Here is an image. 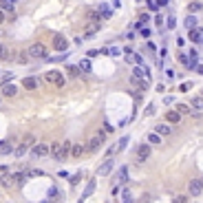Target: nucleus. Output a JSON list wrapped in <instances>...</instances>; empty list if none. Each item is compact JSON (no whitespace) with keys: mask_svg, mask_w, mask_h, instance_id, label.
<instances>
[{"mask_svg":"<svg viewBox=\"0 0 203 203\" xmlns=\"http://www.w3.org/2000/svg\"><path fill=\"white\" fill-rule=\"evenodd\" d=\"M183 24H186L188 29H194V27H197V18H194V13H192V16H188L186 20H183Z\"/></svg>","mask_w":203,"mask_h":203,"instance_id":"nucleus-28","label":"nucleus"},{"mask_svg":"<svg viewBox=\"0 0 203 203\" xmlns=\"http://www.w3.org/2000/svg\"><path fill=\"white\" fill-rule=\"evenodd\" d=\"M0 93H2L5 97H16V95H18V86H16V84H9V82H5L2 88H0Z\"/></svg>","mask_w":203,"mask_h":203,"instance_id":"nucleus-12","label":"nucleus"},{"mask_svg":"<svg viewBox=\"0 0 203 203\" xmlns=\"http://www.w3.org/2000/svg\"><path fill=\"white\" fill-rule=\"evenodd\" d=\"M190 40L194 44H203V29H190Z\"/></svg>","mask_w":203,"mask_h":203,"instance_id":"nucleus-14","label":"nucleus"},{"mask_svg":"<svg viewBox=\"0 0 203 203\" xmlns=\"http://www.w3.org/2000/svg\"><path fill=\"white\" fill-rule=\"evenodd\" d=\"M122 201H133V194L128 188H124V192H122Z\"/></svg>","mask_w":203,"mask_h":203,"instance_id":"nucleus-34","label":"nucleus"},{"mask_svg":"<svg viewBox=\"0 0 203 203\" xmlns=\"http://www.w3.org/2000/svg\"><path fill=\"white\" fill-rule=\"evenodd\" d=\"M53 49L55 51H60V53H66L69 51V40L64 38V35H53Z\"/></svg>","mask_w":203,"mask_h":203,"instance_id":"nucleus-7","label":"nucleus"},{"mask_svg":"<svg viewBox=\"0 0 203 203\" xmlns=\"http://www.w3.org/2000/svg\"><path fill=\"white\" fill-rule=\"evenodd\" d=\"M197 71H199V73H201V75H203V66H197Z\"/></svg>","mask_w":203,"mask_h":203,"instance_id":"nucleus-43","label":"nucleus"},{"mask_svg":"<svg viewBox=\"0 0 203 203\" xmlns=\"http://www.w3.org/2000/svg\"><path fill=\"white\" fill-rule=\"evenodd\" d=\"M179 62H181L186 69H194V64L190 62V58H188V55H183V53H179Z\"/></svg>","mask_w":203,"mask_h":203,"instance_id":"nucleus-26","label":"nucleus"},{"mask_svg":"<svg viewBox=\"0 0 203 203\" xmlns=\"http://www.w3.org/2000/svg\"><path fill=\"white\" fill-rule=\"evenodd\" d=\"M0 9H2V11H13L16 0H0Z\"/></svg>","mask_w":203,"mask_h":203,"instance_id":"nucleus-21","label":"nucleus"},{"mask_svg":"<svg viewBox=\"0 0 203 203\" xmlns=\"http://www.w3.org/2000/svg\"><path fill=\"white\" fill-rule=\"evenodd\" d=\"M188 11H190V13H199V11H203V7H201L199 0H192V2L188 5Z\"/></svg>","mask_w":203,"mask_h":203,"instance_id":"nucleus-23","label":"nucleus"},{"mask_svg":"<svg viewBox=\"0 0 203 203\" xmlns=\"http://www.w3.org/2000/svg\"><path fill=\"white\" fill-rule=\"evenodd\" d=\"M113 16V11H110L108 5H99V18H110Z\"/></svg>","mask_w":203,"mask_h":203,"instance_id":"nucleus-25","label":"nucleus"},{"mask_svg":"<svg viewBox=\"0 0 203 203\" xmlns=\"http://www.w3.org/2000/svg\"><path fill=\"white\" fill-rule=\"evenodd\" d=\"M91 69H93V66H91V60H88V58L80 62V71H82V73H91Z\"/></svg>","mask_w":203,"mask_h":203,"instance_id":"nucleus-27","label":"nucleus"},{"mask_svg":"<svg viewBox=\"0 0 203 203\" xmlns=\"http://www.w3.org/2000/svg\"><path fill=\"white\" fill-rule=\"evenodd\" d=\"M166 122L168 124H179L181 122V113L179 110H168V113H166Z\"/></svg>","mask_w":203,"mask_h":203,"instance_id":"nucleus-16","label":"nucleus"},{"mask_svg":"<svg viewBox=\"0 0 203 203\" xmlns=\"http://www.w3.org/2000/svg\"><path fill=\"white\" fill-rule=\"evenodd\" d=\"M110 172H113V157H106V161H104V163H99L97 174H99V177H108Z\"/></svg>","mask_w":203,"mask_h":203,"instance_id":"nucleus-10","label":"nucleus"},{"mask_svg":"<svg viewBox=\"0 0 203 203\" xmlns=\"http://www.w3.org/2000/svg\"><path fill=\"white\" fill-rule=\"evenodd\" d=\"M174 110H179L181 115H190V113H192L190 106H186V104H177V108H174Z\"/></svg>","mask_w":203,"mask_h":203,"instance_id":"nucleus-29","label":"nucleus"},{"mask_svg":"<svg viewBox=\"0 0 203 203\" xmlns=\"http://www.w3.org/2000/svg\"><path fill=\"white\" fill-rule=\"evenodd\" d=\"M31 155L33 157H47V155H51V146H47V144H33L31 146Z\"/></svg>","mask_w":203,"mask_h":203,"instance_id":"nucleus-9","label":"nucleus"},{"mask_svg":"<svg viewBox=\"0 0 203 203\" xmlns=\"http://www.w3.org/2000/svg\"><path fill=\"white\" fill-rule=\"evenodd\" d=\"M13 60H16L18 64H29V60H31V55H29V51H18Z\"/></svg>","mask_w":203,"mask_h":203,"instance_id":"nucleus-18","label":"nucleus"},{"mask_svg":"<svg viewBox=\"0 0 203 203\" xmlns=\"http://www.w3.org/2000/svg\"><path fill=\"white\" fill-rule=\"evenodd\" d=\"M95 188H97V181H95V179H88V183H86L84 192H82V201H86L91 194H93V192H95Z\"/></svg>","mask_w":203,"mask_h":203,"instance_id":"nucleus-13","label":"nucleus"},{"mask_svg":"<svg viewBox=\"0 0 203 203\" xmlns=\"http://www.w3.org/2000/svg\"><path fill=\"white\" fill-rule=\"evenodd\" d=\"M150 157V144H139L135 150V161L137 163H144L146 159Z\"/></svg>","mask_w":203,"mask_h":203,"instance_id":"nucleus-5","label":"nucleus"},{"mask_svg":"<svg viewBox=\"0 0 203 203\" xmlns=\"http://www.w3.org/2000/svg\"><path fill=\"white\" fill-rule=\"evenodd\" d=\"M0 155H13L11 141H0Z\"/></svg>","mask_w":203,"mask_h":203,"instance_id":"nucleus-20","label":"nucleus"},{"mask_svg":"<svg viewBox=\"0 0 203 203\" xmlns=\"http://www.w3.org/2000/svg\"><path fill=\"white\" fill-rule=\"evenodd\" d=\"M13 58H16V53H9V49L0 42V60H13Z\"/></svg>","mask_w":203,"mask_h":203,"instance_id":"nucleus-19","label":"nucleus"},{"mask_svg":"<svg viewBox=\"0 0 203 203\" xmlns=\"http://www.w3.org/2000/svg\"><path fill=\"white\" fill-rule=\"evenodd\" d=\"M29 55L35 58V60H44V58H47V47H44L42 42H35V44L29 47Z\"/></svg>","mask_w":203,"mask_h":203,"instance_id":"nucleus-6","label":"nucleus"},{"mask_svg":"<svg viewBox=\"0 0 203 203\" xmlns=\"http://www.w3.org/2000/svg\"><path fill=\"white\" fill-rule=\"evenodd\" d=\"M157 133H159L161 137H166V135H170V124L166 122V124H157V128H155Z\"/></svg>","mask_w":203,"mask_h":203,"instance_id":"nucleus-22","label":"nucleus"},{"mask_svg":"<svg viewBox=\"0 0 203 203\" xmlns=\"http://www.w3.org/2000/svg\"><path fill=\"white\" fill-rule=\"evenodd\" d=\"M115 152H117V144H115V146H110V148L106 150V157H113Z\"/></svg>","mask_w":203,"mask_h":203,"instance_id":"nucleus-37","label":"nucleus"},{"mask_svg":"<svg viewBox=\"0 0 203 203\" xmlns=\"http://www.w3.org/2000/svg\"><path fill=\"white\" fill-rule=\"evenodd\" d=\"M174 27H177V18L170 13V16H168V29H174Z\"/></svg>","mask_w":203,"mask_h":203,"instance_id":"nucleus-35","label":"nucleus"},{"mask_svg":"<svg viewBox=\"0 0 203 203\" xmlns=\"http://www.w3.org/2000/svg\"><path fill=\"white\" fill-rule=\"evenodd\" d=\"M104 141H106V130H97V133L88 139V144H86V152H88V155L97 152L102 146H104Z\"/></svg>","mask_w":203,"mask_h":203,"instance_id":"nucleus-2","label":"nucleus"},{"mask_svg":"<svg viewBox=\"0 0 203 203\" xmlns=\"http://www.w3.org/2000/svg\"><path fill=\"white\" fill-rule=\"evenodd\" d=\"M137 2H139V0H137Z\"/></svg>","mask_w":203,"mask_h":203,"instance_id":"nucleus-44","label":"nucleus"},{"mask_svg":"<svg viewBox=\"0 0 203 203\" xmlns=\"http://www.w3.org/2000/svg\"><path fill=\"white\" fill-rule=\"evenodd\" d=\"M44 80H47L49 84L58 86V88H62L64 84H66V80H64V75L60 71H47V73H44Z\"/></svg>","mask_w":203,"mask_h":203,"instance_id":"nucleus-4","label":"nucleus"},{"mask_svg":"<svg viewBox=\"0 0 203 203\" xmlns=\"http://www.w3.org/2000/svg\"><path fill=\"white\" fill-rule=\"evenodd\" d=\"M126 181H128V168H126V166H122V168L117 170L115 179H113V186H124Z\"/></svg>","mask_w":203,"mask_h":203,"instance_id":"nucleus-11","label":"nucleus"},{"mask_svg":"<svg viewBox=\"0 0 203 203\" xmlns=\"http://www.w3.org/2000/svg\"><path fill=\"white\" fill-rule=\"evenodd\" d=\"M80 179H82V172H77V174H73V177H69L71 186H77V183H80Z\"/></svg>","mask_w":203,"mask_h":203,"instance_id":"nucleus-32","label":"nucleus"},{"mask_svg":"<svg viewBox=\"0 0 203 203\" xmlns=\"http://www.w3.org/2000/svg\"><path fill=\"white\" fill-rule=\"evenodd\" d=\"M126 146H128V137H122V139L117 141V150H124Z\"/></svg>","mask_w":203,"mask_h":203,"instance_id":"nucleus-33","label":"nucleus"},{"mask_svg":"<svg viewBox=\"0 0 203 203\" xmlns=\"http://www.w3.org/2000/svg\"><path fill=\"white\" fill-rule=\"evenodd\" d=\"M33 144H35V137H33V135H27L24 139L18 144V148H13V155H16V157H24L27 152L31 150V146H33Z\"/></svg>","mask_w":203,"mask_h":203,"instance_id":"nucleus-3","label":"nucleus"},{"mask_svg":"<svg viewBox=\"0 0 203 203\" xmlns=\"http://www.w3.org/2000/svg\"><path fill=\"white\" fill-rule=\"evenodd\" d=\"M139 33L144 35V38H150V29H148V27H141V29H139Z\"/></svg>","mask_w":203,"mask_h":203,"instance_id":"nucleus-36","label":"nucleus"},{"mask_svg":"<svg viewBox=\"0 0 203 203\" xmlns=\"http://www.w3.org/2000/svg\"><path fill=\"white\" fill-rule=\"evenodd\" d=\"M84 152H86V146H84V144H73V146H71V157H75V159H77V157H82Z\"/></svg>","mask_w":203,"mask_h":203,"instance_id":"nucleus-17","label":"nucleus"},{"mask_svg":"<svg viewBox=\"0 0 203 203\" xmlns=\"http://www.w3.org/2000/svg\"><path fill=\"white\" fill-rule=\"evenodd\" d=\"M71 141H62V144H53L51 146V157L55 161H66L71 157Z\"/></svg>","mask_w":203,"mask_h":203,"instance_id":"nucleus-1","label":"nucleus"},{"mask_svg":"<svg viewBox=\"0 0 203 203\" xmlns=\"http://www.w3.org/2000/svg\"><path fill=\"white\" fill-rule=\"evenodd\" d=\"M203 192V179H192L188 183V194L190 197H199Z\"/></svg>","mask_w":203,"mask_h":203,"instance_id":"nucleus-8","label":"nucleus"},{"mask_svg":"<svg viewBox=\"0 0 203 203\" xmlns=\"http://www.w3.org/2000/svg\"><path fill=\"white\" fill-rule=\"evenodd\" d=\"M49 197H53V199H55V197H60V192H58V188H51V190H49Z\"/></svg>","mask_w":203,"mask_h":203,"instance_id":"nucleus-40","label":"nucleus"},{"mask_svg":"<svg viewBox=\"0 0 203 203\" xmlns=\"http://www.w3.org/2000/svg\"><path fill=\"white\" fill-rule=\"evenodd\" d=\"M148 144H150V146H157V144H161V135L157 133V130H155V133H150V135H148Z\"/></svg>","mask_w":203,"mask_h":203,"instance_id":"nucleus-24","label":"nucleus"},{"mask_svg":"<svg viewBox=\"0 0 203 203\" xmlns=\"http://www.w3.org/2000/svg\"><path fill=\"white\" fill-rule=\"evenodd\" d=\"M38 84H40V82H38V77H33V75H29V77H24V80H22V86H24L27 91L38 88Z\"/></svg>","mask_w":203,"mask_h":203,"instance_id":"nucleus-15","label":"nucleus"},{"mask_svg":"<svg viewBox=\"0 0 203 203\" xmlns=\"http://www.w3.org/2000/svg\"><path fill=\"white\" fill-rule=\"evenodd\" d=\"M2 22H5V11L0 9V24H2Z\"/></svg>","mask_w":203,"mask_h":203,"instance_id":"nucleus-42","label":"nucleus"},{"mask_svg":"<svg viewBox=\"0 0 203 203\" xmlns=\"http://www.w3.org/2000/svg\"><path fill=\"white\" fill-rule=\"evenodd\" d=\"M40 174H42V170H29L27 177H40Z\"/></svg>","mask_w":203,"mask_h":203,"instance_id":"nucleus-38","label":"nucleus"},{"mask_svg":"<svg viewBox=\"0 0 203 203\" xmlns=\"http://www.w3.org/2000/svg\"><path fill=\"white\" fill-rule=\"evenodd\" d=\"M155 24H157V27H161V24H163V18H161V16H157V18H155Z\"/></svg>","mask_w":203,"mask_h":203,"instance_id":"nucleus-41","label":"nucleus"},{"mask_svg":"<svg viewBox=\"0 0 203 203\" xmlns=\"http://www.w3.org/2000/svg\"><path fill=\"white\" fill-rule=\"evenodd\" d=\"M148 20H150V16H148V13H141V16H139V22H144V24H146Z\"/></svg>","mask_w":203,"mask_h":203,"instance_id":"nucleus-39","label":"nucleus"},{"mask_svg":"<svg viewBox=\"0 0 203 203\" xmlns=\"http://www.w3.org/2000/svg\"><path fill=\"white\" fill-rule=\"evenodd\" d=\"M192 108H201V110H203V97H201V95L192 99Z\"/></svg>","mask_w":203,"mask_h":203,"instance_id":"nucleus-30","label":"nucleus"},{"mask_svg":"<svg viewBox=\"0 0 203 203\" xmlns=\"http://www.w3.org/2000/svg\"><path fill=\"white\" fill-rule=\"evenodd\" d=\"M66 71H69V75H73V77H77V75H80V66L75 69L73 64H69V66H66Z\"/></svg>","mask_w":203,"mask_h":203,"instance_id":"nucleus-31","label":"nucleus"}]
</instances>
